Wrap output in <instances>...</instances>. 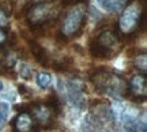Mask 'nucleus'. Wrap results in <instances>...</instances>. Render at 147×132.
<instances>
[{
    "mask_svg": "<svg viewBox=\"0 0 147 132\" xmlns=\"http://www.w3.org/2000/svg\"><path fill=\"white\" fill-rule=\"evenodd\" d=\"M89 0H64V7H72V5H87Z\"/></svg>",
    "mask_w": 147,
    "mask_h": 132,
    "instance_id": "obj_16",
    "label": "nucleus"
},
{
    "mask_svg": "<svg viewBox=\"0 0 147 132\" xmlns=\"http://www.w3.org/2000/svg\"><path fill=\"white\" fill-rule=\"evenodd\" d=\"M127 1L128 0H97L100 7H102L108 12H119V11L124 10Z\"/></svg>",
    "mask_w": 147,
    "mask_h": 132,
    "instance_id": "obj_8",
    "label": "nucleus"
},
{
    "mask_svg": "<svg viewBox=\"0 0 147 132\" xmlns=\"http://www.w3.org/2000/svg\"><path fill=\"white\" fill-rule=\"evenodd\" d=\"M4 65H1V63H0V74H3V72H4Z\"/></svg>",
    "mask_w": 147,
    "mask_h": 132,
    "instance_id": "obj_19",
    "label": "nucleus"
},
{
    "mask_svg": "<svg viewBox=\"0 0 147 132\" xmlns=\"http://www.w3.org/2000/svg\"><path fill=\"white\" fill-rule=\"evenodd\" d=\"M33 75V71L30 67H27L26 64H22L21 65V76L25 78V79H30Z\"/></svg>",
    "mask_w": 147,
    "mask_h": 132,
    "instance_id": "obj_15",
    "label": "nucleus"
},
{
    "mask_svg": "<svg viewBox=\"0 0 147 132\" xmlns=\"http://www.w3.org/2000/svg\"><path fill=\"white\" fill-rule=\"evenodd\" d=\"M134 64L135 67L139 69L140 74H146V69H147V57H146V53L143 52L142 55H138L134 59Z\"/></svg>",
    "mask_w": 147,
    "mask_h": 132,
    "instance_id": "obj_11",
    "label": "nucleus"
},
{
    "mask_svg": "<svg viewBox=\"0 0 147 132\" xmlns=\"http://www.w3.org/2000/svg\"><path fill=\"white\" fill-rule=\"evenodd\" d=\"M27 45H29V51L32 52L33 57L36 59L37 63L44 65V67L49 65V55H48L45 48L34 40H27Z\"/></svg>",
    "mask_w": 147,
    "mask_h": 132,
    "instance_id": "obj_7",
    "label": "nucleus"
},
{
    "mask_svg": "<svg viewBox=\"0 0 147 132\" xmlns=\"http://www.w3.org/2000/svg\"><path fill=\"white\" fill-rule=\"evenodd\" d=\"M14 5H15L14 0H0V8L4 11L8 16L11 15V12L14 10Z\"/></svg>",
    "mask_w": 147,
    "mask_h": 132,
    "instance_id": "obj_13",
    "label": "nucleus"
},
{
    "mask_svg": "<svg viewBox=\"0 0 147 132\" xmlns=\"http://www.w3.org/2000/svg\"><path fill=\"white\" fill-rule=\"evenodd\" d=\"M89 49L91 56L95 59H113L121 51L120 37L113 30H104L90 42Z\"/></svg>",
    "mask_w": 147,
    "mask_h": 132,
    "instance_id": "obj_4",
    "label": "nucleus"
},
{
    "mask_svg": "<svg viewBox=\"0 0 147 132\" xmlns=\"http://www.w3.org/2000/svg\"><path fill=\"white\" fill-rule=\"evenodd\" d=\"M87 5H72L65 11L63 16V21L60 25V34L65 37L67 40L69 38L80 37L83 33L86 19H87Z\"/></svg>",
    "mask_w": 147,
    "mask_h": 132,
    "instance_id": "obj_5",
    "label": "nucleus"
},
{
    "mask_svg": "<svg viewBox=\"0 0 147 132\" xmlns=\"http://www.w3.org/2000/svg\"><path fill=\"white\" fill-rule=\"evenodd\" d=\"M7 36H8V29L0 27V49L4 48V44L7 42Z\"/></svg>",
    "mask_w": 147,
    "mask_h": 132,
    "instance_id": "obj_18",
    "label": "nucleus"
},
{
    "mask_svg": "<svg viewBox=\"0 0 147 132\" xmlns=\"http://www.w3.org/2000/svg\"><path fill=\"white\" fill-rule=\"evenodd\" d=\"M90 80L94 85L95 90L101 94L115 97V98H123L128 94L127 80L106 67L95 68V71L90 76Z\"/></svg>",
    "mask_w": 147,
    "mask_h": 132,
    "instance_id": "obj_2",
    "label": "nucleus"
},
{
    "mask_svg": "<svg viewBox=\"0 0 147 132\" xmlns=\"http://www.w3.org/2000/svg\"><path fill=\"white\" fill-rule=\"evenodd\" d=\"M37 85L38 87H41V89H47L48 86L51 85V82H52V76L48 74V72H40V74L37 75Z\"/></svg>",
    "mask_w": 147,
    "mask_h": 132,
    "instance_id": "obj_12",
    "label": "nucleus"
},
{
    "mask_svg": "<svg viewBox=\"0 0 147 132\" xmlns=\"http://www.w3.org/2000/svg\"><path fill=\"white\" fill-rule=\"evenodd\" d=\"M7 114H8V105L4 104V102H1L0 104V128L3 127V124L5 123Z\"/></svg>",
    "mask_w": 147,
    "mask_h": 132,
    "instance_id": "obj_14",
    "label": "nucleus"
},
{
    "mask_svg": "<svg viewBox=\"0 0 147 132\" xmlns=\"http://www.w3.org/2000/svg\"><path fill=\"white\" fill-rule=\"evenodd\" d=\"M146 12L140 0H134L124 7L116 25V33L121 37H134L140 29L144 27Z\"/></svg>",
    "mask_w": 147,
    "mask_h": 132,
    "instance_id": "obj_3",
    "label": "nucleus"
},
{
    "mask_svg": "<svg viewBox=\"0 0 147 132\" xmlns=\"http://www.w3.org/2000/svg\"><path fill=\"white\" fill-rule=\"evenodd\" d=\"M128 83V94L132 101L135 102H144L147 95V76L146 74H136L134 75Z\"/></svg>",
    "mask_w": 147,
    "mask_h": 132,
    "instance_id": "obj_6",
    "label": "nucleus"
},
{
    "mask_svg": "<svg viewBox=\"0 0 147 132\" xmlns=\"http://www.w3.org/2000/svg\"><path fill=\"white\" fill-rule=\"evenodd\" d=\"M64 7V1H57L56 0H49V1H38V3H27L22 14L26 16L27 23L30 25V29H41V27L49 26L57 19L60 15V11Z\"/></svg>",
    "mask_w": 147,
    "mask_h": 132,
    "instance_id": "obj_1",
    "label": "nucleus"
},
{
    "mask_svg": "<svg viewBox=\"0 0 147 132\" xmlns=\"http://www.w3.org/2000/svg\"><path fill=\"white\" fill-rule=\"evenodd\" d=\"M0 27L8 29V15L0 8Z\"/></svg>",
    "mask_w": 147,
    "mask_h": 132,
    "instance_id": "obj_17",
    "label": "nucleus"
},
{
    "mask_svg": "<svg viewBox=\"0 0 147 132\" xmlns=\"http://www.w3.org/2000/svg\"><path fill=\"white\" fill-rule=\"evenodd\" d=\"M3 90V83H1V80H0V91Z\"/></svg>",
    "mask_w": 147,
    "mask_h": 132,
    "instance_id": "obj_20",
    "label": "nucleus"
},
{
    "mask_svg": "<svg viewBox=\"0 0 147 132\" xmlns=\"http://www.w3.org/2000/svg\"><path fill=\"white\" fill-rule=\"evenodd\" d=\"M44 104H45L55 114H59V112H60V101H59V98L56 97V94L52 93V94L47 98V101H45Z\"/></svg>",
    "mask_w": 147,
    "mask_h": 132,
    "instance_id": "obj_10",
    "label": "nucleus"
},
{
    "mask_svg": "<svg viewBox=\"0 0 147 132\" xmlns=\"http://www.w3.org/2000/svg\"><path fill=\"white\" fill-rule=\"evenodd\" d=\"M124 129L125 132H147L146 123L140 121L134 117H127L124 123Z\"/></svg>",
    "mask_w": 147,
    "mask_h": 132,
    "instance_id": "obj_9",
    "label": "nucleus"
}]
</instances>
